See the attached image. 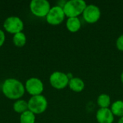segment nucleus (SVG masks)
<instances>
[{
    "instance_id": "f257e3e1",
    "label": "nucleus",
    "mask_w": 123,
    "mask_h": 123,
    "mask_svg": "<svg viewBox=\"0 0 123 123\" xmlns=\"http://www.w3.org/2000/svg\"><path fill=\"white\" fill-rule=\"evenodd\" d=\"M25 91V87L21 81L15 79H6L2 85V92L8 99H18L21 98Z\"/></svg>"
},
{
    "instance_id": "f03ea898",
    "label": "nucleus",
    "mask_w": 123,
    "mask_h": 123,
    "mask_svg": "<svg viewBox=\"0 0 123 123\" xmlns=\"http://www.w3.org/2000/svg\"><path fill=\"white\" fill-rule=\"evenodd\" d=\"M86 5V2L84 0H69L66 1L63 9L66 17L68 18L78 17L83 14Z\"/></svg>"
},
{
    "instance_id": "7ed1b4c3",
    "label": "nucleus",
    "mask_w": 123,
    "mask_h": 123,
    "mask_svg": "<svg viewBox=\"0 0 123 123\" xmlns=\"http://www.w3.org/2000/svg\"><path fill=\"white\" fill-rule=\"evenodd\" d=\"M47 107L48 101L42 94L32 96L28 101V110L34 114H41L46 110Z\"/></svg>"
},
{
    "instance_id": "20e7f679",
    "label": "nucleus",
    "mask_w": 123,
    "mask_h": 123,
    "mask_svg": "<svg viewBox=\"0 0 123 123\" xmlns=\"http://www.w3.org/2000/svg\"><path fill=\"white\" fill-rule=\"evenodd\" d=\"M30 8L35 16L44 17L47 16L51 6L47 0H32L30 2Z\"/></svg>"
},
{
    "instance_id": "39448f33",
    "label": "nucleus",
    "mask_w": 123,
    "mask_h": 123,
    "mask_svg": "<svg viewBox=\"0 0 123 123\" xmlns=\"http://www.w3.org/2000/svg\"><path fill=\"white\" fill-rule=\"evenodd\" d=\"M46 20L48 23L52 25H58L63 22L66 15L62 7L56 5L50 8L48 14H47Z\"/></svg>"
},
{
    "instance_id": "423d86ee",
    "label": "nucleus",
    "mask_w": 123,
    "mask_h": 123,
    "mask_svg": "<svg viewBox=\"0 0 123 123\" xmlns=\"http://www.w3.org/2000/svg\"><path fill=\"white\" fill-rule=\"evenodd\" d=\"M84 19L90 24L97 22L101 17V10L99 7L95 4H87L83 12Z\"/></svg>"
},
{
    "instance_id": "0eeeda50",
    "label": "nucleus",
    "mask_w": 123,
    "mask_h": 123,
    "mask_svg": "<svg viewBox=\"0 0 123 123\" xmlns=\"http://www.w3.org/2000/svg\"><path fill=\"white\" fill-rule=\"evenodd\" d=\"M51 86L56 89H63L68 85L69 79L67 74L61 71H55L50 76Z\"/></svg>"
},
{
    "instance_id": "6e6552de",
    "label": "nucleus",
    "mask_w": 123,
    "mask_h": 123,
    "mask_svg": "<svg viewBox=\"0 0 123 123\" xmlns=\"http://www.w3.org/2000/svg\"><path fill=\"white\" fill-rule=\"evenodd\" d=\"M4 27L8 32L15 35L22 32L24 27V24L19 17L12 16L6 19L4 22Z\"/></svg>"
},
{
    "instance_id": "1a4fd4ad",
    "label": "nucleus",
    "mask_w": 123,
    "mask_h": 123,
    "mask_svg": "<svg viewBox=\"0 0 123 123\" xmlns=\"http://www.w3.org/2000/svg\"><path fill=\"white\" fill-rule=\"evenodd\" d=\"M25 89L32 96L40 95L44 89L42 81L37 78H30L25 84Z\"/></svg>"
},
{
    "instance_id": "9d476101",
    "label": "nucleus",
    "mask_w": 123,
    "mask_h": 123,
    "mask_svg": "<svg viewBox=\"0 0 123 123\" xmlns=\"http://www.w3.org/2000/svg\"><path fill=\"white\" fill-rule=\"evenodd\" d=\"M96 119L98 123H112L115 115L110 108H99L97 111Z\"/></svg>"
},
{
    "instance_id": "9b49d317",
    "label": "nucleus",
    "mask_w": 123,
    "mask_h": 123,
    "mask_svg": "<svg viewBox=\"0 0 123 123\" xmlns=\"http://www.w3.org/2000/svg\"><path fill=\"white\" fill-rule=\"evenodd\" d=\"M68 86L73 92H81L85 88V83L83 79L79 77H73L69 80Z\"/></svg>"
},
{
    "instance_id": "f8f14e48",
    "label": "nucleus",
    "mask_w": 123,
    "mask_h": 123,
    "mask_svg": "<svg viewBox=\"0 0 123 123\" xmlns=\"http://www.w3.org/2000/svg\"><path fill=\"white\" fill-rule=\"evenodd\" d=\"M66 25L68 31L71 32H76L80 30L81 22L79 17H69L66 20Z\"/></svg>"
},
{
    "instance_id": "ddd939ff",
    "label": "nucleus",
    "mask_w": 123,
    "mask_h": 123,
    "mask_svg": "<svg viewBox=\"0 0 123 123\" xmlns=\"http://www.w3.org/2000/svg\"><path fill=\"white\" fill-rule=\"evenodd\" d=\"M97 102L99 108H109L111 105V97L109 94L102 93L98 96Z\"/></svg>"
},
{
    "instance_id": "4468645a",
    "label": "nucleus",
    "mask_w": 123,
    "mask_h": 123,
    "mask_svg": "<svg viewBox=\"0 0 123 123\" xmlns=\"http://www.w3.org/2000/svg\"><path fill=\"white\" fill-rule=\"evenodd\" d=\"M113 115L119 117H123V100H116L111 105V108Z\"/></svg>"
},
{
    "instance_id": "2eb2a0df",
    "label": "nucleus",
    "mask_w": 123,
    "mask_h": 123,
    "mask_svg": "<svg viewBox=\"0 0 123 123\" xmlns=\"http://www.w3.org/2000/svg\"><path fill=\"white\" fill-rule=\"evenodd\" d=\"M13 108L16 112L22 114L23 112L29 110H28V102H27L25 100H22V99L17 100V102L14 104Z\"/></svg>"
},
{
    "instance_id": "dca6fc26",
    "label": "nucleus",
    "mask_w": 123,
    "mask_h": 123,
    "mask_svg": "<svg viewBox=\"0 0 123 123\" xmlns=\"http://www.w3.org/2000/svg\"><path fill=\"white\" fill-rule=\"evenodd\" d=\"M20 123H35V114L27 110L20 115L19 118Z\"/></svg>"
},
{
    "instance_id": "f3484780",
    "label": "nucleus",
    "mask_w": 123,
    "mask_h": 123,
    "mask_svg": "<svg viewBox=\"0 0 123 123\" xmlns=\"http://www.w3.org/2000/svg\"><path fill=\"white\" fill-rule=\"evenodd\" d=\"M13 43L17 47H19V48L23 47L26 43V36H25V35L22 32L14 35Z\"/></svg>"
},
{
    "instance_id": "a211bd4d",
    "label": "nucleus",
    "mask_w": 123,
    "mask_h": 123,
    "mask_svg": "<svg viewBox=\"0 0 123 123\" xmlns=\"http://www.w3.org/2000/svg\"><path fill=\"white\" fill-rule=\"evenodd\" d=\"M116 47L118 50L123 51V34L117 37L116 40Z\"/></svg>"
},
{
    "instance_id": "6ab92c4d",
    "label": "nucleus",
    "mask_w": 123,
    "mask_h": 123,
    "mask_svg": "<svg viewBox=\"0 0 123 123\" xmlns=\"http://www.w3.org/2000/svg\"><path fill=\"white\" fill-rule=\"evenodd\" d=\"M5 41V35H4V32L0 30V47L2 46V45L4 44Z\"/></svg>"
},
{
    "instance_id": "aec40b11",
    "label": "nucleus",
    "mask_w": 123,
    "mask_h": 123,
    "mask_svg": "<svg viewBox=\"0 0 123 123\" xmlns=\"http://www.w3.org/2000/svg\"><path fill=\"white\" fill-rule=\"evenodd\" d=\"M117 123H123V117H120V119H119V120H118Z\"/></svg>"
},
{
    "instance_id": "412c9836",
    "label": "nucleus",
    "mask_w": 123,
    "mask_h": 123,
    "mask_svg": "<svg viewBox=\"0 0 123 123\" xmlns=\"http://www.w3.org/2000/svg\"><path fill=\"white\" fill-rule=\"evenodd\" d=\"M120 80H121V82L123 84V72L121 73V75H120Z\"/></svg>"
}]
</instances>
